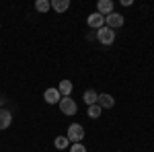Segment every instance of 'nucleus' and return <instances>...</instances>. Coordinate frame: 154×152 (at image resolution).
Listing matches in <instances>:
<instances>
[{
    "label": "nucleus",
    "instance_id": "f257e3e1",
    "mask_svg": "<svg viewBox=\"0 0 154 152\" xmlns=\"http://www.w3.org/2000/svg\"><path fill=\"white\" fill-rule=\"evenodd\" d=\"M66 138H68L70 142H74V144L82 142V138H84V128L80 126V123H72L70 128H68V134H66Z\"/></svg>",
    "mask_w": 154,
    "mask_h": 152
},
{
    "label": "nucleus",
    "instance_id": "f03ea898",
    "mask_svg": "<svg viewBox=\"0 0 154 152\" xmlns=\"http://www.w3.org/2000/svg\"><path fill=\"white\" fill-rule=\"evenodd\" d=\"M97 39H99V43H103V45H111V43L115 41V31L109 29V27H101L99 33H97Z\"/></svg>",
    "mask_w": 154,
    "mask_h": 152
},
{
    "label": "nucleus",
    "instance_id": "7ed1b4c3",
    "mask_svg": "<svg viewBox=\"0 0 154 152\" xmlns=\"http://www.w3.org/2000/svg\"><path fill=\"white\" fill-rule=\"evenodd\" d=\"M58 105H60V111H62L64 115H74L76 109H78L76 103H74V99H70V97H62Z\"/></svg>",
    "mask_w": 154,
    "mask_h": 152
},
{
    "label": "nucleus",
    "instance_id": "20e7f679",
    "mask_svg": "<svg viewBox=\"0 0 154 152\" xmlns=\"http://www.w3.org/2000/svg\"><path fill=\"white\" fill-rule=\"evenodd\" d=\"M123 25V14H119V12H111V14H107L105 17V27H109V29H119Z\"/></svg>",
    "mask_w": 154,
    "mask_h": 152
},
{
    "label": "nucleus",
    "instance_id": "39448f33",
    "mask_svg": "<svg viewBox=\"0 0 154 152\" xmlns=\"http://www.w3.org/2000/svg\"><path fill=\"white\" fill-rule=\"evenodd\" d=\"M86 23H88V27H93V29L99 31L101 27H105V17H103V14H99V12H93V14H88Z\"/></svg>",
    "mask_w": 154,
    "mask_h": 152
},
{
    "label": "nucleus",
    "instance_id": "423d86ee",
    "mask_svg": "<svg viewBox=\"0 0 154 152\" xmlns=\"http://www.w3.org/2000/svg\"><path fill=\"white\" fill-rule=\"evenodd\" d=\"M43 99H45V103H49V105H56V103H60L62 95H60L58 88H48V91L43 93Z\"/></svg>",
    "mask_w": 154,
    "mask_h": 152
},
{
    "label": "nucleus",
    "instance_id": "0eeeda50",
    "mask_svg": "<svg viewBox=\"0 0 154 152\" xmlns=\"http://www.w3.org/2000/svg\"><path fill=\"white\" fill-rule=\"evenodd\" d=\"M97 12L103 14V17L111 14V12H113V2H111V0H99V2H97Z\"/></svg>",
    "mask_w": 154,
    "mask_h": 152
},
{
    "label": "nucleus",
    "instance_id": "6e6552de",
    "mask_svg": "<svg viewBox=\"0 0 154 152\" xmlns=\"http://www.w3.org/2000/svg\"><path fill=\"white\" fill-rule=\"evenodd\" d=\"M97 105L101 107V109H111V107L115 105V99H113L111 95H107V93H101V95H99Z\"/></svg>",
    "mask_w": 154,
    "mask_h": 152
},
{
    "label": "nucleus",
    "instance_id": "1a4fd4ad",
    "mask_svg": "<svg viewBox=\"0 0 154 152\" xmlns=\"http://www.w3.org/2000/svg\"><path fill=\"white\" fill-rule=\"evenodd\" d=\"M11 121H12L11 111H6V109H0V129H6L8 126H11Z\"/></svg>",
    "mask_w": 154,
    "mask_h": 152
},
{
    "label": "nucleus",
    "instance_id": "9d476101",
    "mask_svg": "<svg viewBox=\"0 0 154 152\" xmlns=\"http://www.w3.org/2000/svg\"><path fill=\"white\" fill-rule=\"evenodd\" d=\"M97 101H99V93L93 91V88H88V91L84 93V103L91 107V105H97Z\"/></svg>",
    "mask_w": 154,
    "mask_h": 152
},
{
    "label": "nucleus",
    "instance_id": "9b49d317",
    "mask_svg": "<svg viewBox=\"0 0 154 152\" xmlns=\"http://www.w3.org/2000/svg\"><path fill=\"white\" fill-rule=\"evenodd\" d=\"M51 8L56 12L68 11V8H70V0H54V2H51Z\"/></svg>",
    "mask_w": 154,
    "mask_h": 152
},
{
    "label": "nucleus",
    "instance_id": "f8f14e48",
    "mask_svg": "<svg viewBox=\"0 0 154 152\" xmlns=\"http://www.w3.org/2000/svg\"><path fill=\"white\" fill-rule=\"evenodd\" d=\"M58 91H60V95H62V97H70V93H72V82L70 80H62V82H60V86H58Z\"/></svg>",
    "mask_w": 154,
    "mask_h": 152
},
{
    "label": "nucleus",
    "instance_id": "ddd939ff",
    "mask_svg": "<svg viewBox=\"0 0 154 152\" xmlns=\"http://www.w3.org/2000/svg\"><path fill=\"white\" fill-rule=\"evenodd\" d=\"M54 144H56V148H58V150H66V148H70V140H68L66 136H58Z\"/></svg>",
    "mask_w": 154,
    "mask_h": 152
},
{
    "label": "nucleus",
    "instance_id": "4468645a",
    "mask_svg": "<svg viewBox=\"0 0 154 152\" xmlns=\"http://www.w3.org/2000/svg\"><path fill=\"white\" fill-rule=\"evenodd\" d=\"M49 6H51V2H49V0H37V2H35V8L39 12H48Z\"/></svg>",
    "mask_w": 154,
    "mask_h": 152
},
{
    "label": "nucleus",
    "instance_id": "2eb2a0df",
    "mask_svg": "<svg viewBox=\"0 0 154 152\" xmlns=\"http://www.w3.org/2000/svg\"><path fill=\"white\" fill-rule=\"evenodd\" d=\"M101 111H103V109H101L99 105H91V107H88V117H93V119H97V117L101 115Z\"/></svg>",
    "mask_w": 154,
    "mask_h": 152
},
{
    "label": "nucleus",
    "instance_id": "dca6fc26",
    "mask_svg": "<svg viewBox=\"0 0 154 152\" xmlns=\"http://www.w3.org/2000/svg\"><path fill=\"white\" fill-rule=\"evenodd\" d=\"M70 152H86V148H84L82 144L78 142V144H74V146H70Z\"/></svg>",
    "mask_w": 154,
    "mask_h": 152
}]
</instances>
